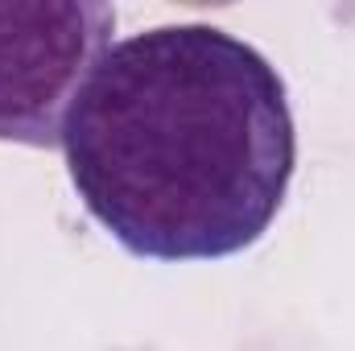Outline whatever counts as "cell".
Listing matches in <instances>:
<instances>
[{"label": "cell", "mask_w": 355, "mask_h": 351, "mask_svg": "<svg viewBox=\"0 0 355 351\" xmlns=\"http://www.w3.org/2000/svg\"><path fill=\"white\" fill-rule=\"evenodd\" d=\"M87 215L141 261H223L281 211L297 128L285 79L244 37L182 21L112 42L62 124Z\"/></svg>", "instance_id": "obj_1"}, {"label": "cell", "mask_w": 355, "mask_h": 351, "mask_svg": "<svg viewBox=\"0 0 355 351\" xmlns=\"http://www.w3.org/2000/svg\"><path fill=\"white\" fill-rule=\"evenodd\" d=\"M116 8L99 0L0 4V141L54 149L79 87L112 46Z\"/></svg>", "instance_id": "obj_2"}]
</instances>
